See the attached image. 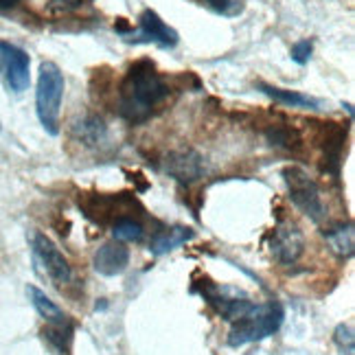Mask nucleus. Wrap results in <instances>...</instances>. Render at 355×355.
Wrapping results in <instances>:
<instances>
[{
    "label": "nucleus",
    "mask_w": 355,
    "mask_h": 355,
    "mask_svg": "<svg viewBox=\"0 0 355 355\" xmlns=\"http://www.w3.org/2000/svg\"><path fill=\"white\" fill-rule=\"evenodd\" d=\"M112 235L116 241H141L145 230L139 222H134V220H116L112 226Z\"/></svg>",
    "instance_id": "obj_17"
},
{
    "label": "nucleus",
    "mask_w": 355,
    "mask_h": 355,
    "mask_svg": "<svg viewBox=\"0 0 355 355\" xmlns=\"http://www.w3.org/2000/svg\"><path fill=\"white\" fill-rule=\"evenodd\" d=\"M283 322V307L279 303L252 305L239 320L233 322L228 336L230 347H243L250 343H259L275 334Z\"/></svg>",
    "instance_id": "obj_3"
},
{
    "label": "nucleus",
    "mask_w": 355,
    "mask_h": 355,
    "mask_svg": "<svg viewBox=\"0 0 355 355\" xmlns=\"http://www.w3.org/2000/svg\"><path fill=\"white\" fill-rule=\"evenodd\" d=\"M257 90H261L263 94H268L270 99H275L277 103L288 105V107H307V110H318V107H320V101H318V99H313V97H309V94L296 92V90L277 88V86L263 84V81H259V84H257Z\"/></svg>",
    "instance_id": "obj_11"
},
{
    "label": "nucleus",
    "mask_w": 355,
    "mask_h": 355,
    "mask_svg": "<svg viewBox=\"0 0 355 355\" xmlns=\"http://www.w3.org/2000/svg\"><path fill=\"white\" fill-rule=\"evenodd\" d=\"M165 171L173 180L191 184L200 180L204 175V158L193 152V149H180V152H171L165 160Z\"/></svg>",
    "instance_id": "obj_9"
},
{
    "label": "nucleus",
    "mask_w": 355,
    "mask_h": 355,
    "mask_svg": "<svg viewBox=\"0 0 355 355\" xmlns=\"http://www.w3.org/2000/svg\"><path fill=\"white\" fill-rule=\"evenodd\" d=\"M327 241H329L331 250L340 257H351L353 254V226L351 224H340L331 230H327Z\"/></svg>",
    "instance_id": "obj_15"
},
{
    "label": "nucleus",
    "mask_w": 355,
    "mask_h": 355,
    "mask_svg": "<svg viewBox=\"0 0 355 355\" xmlns=\"http://www.w3.org/2000/svg\"><path fill=\"white\" fill-rule=\"evenodd\" d=\"M305 250V237L300 233V228L292 222H281L275 230H272L270 239V252L279 263L290 266L298 261L300 254Z\"/></svg>",
    "instance_id": "obj_8"
},
{
    "label": "nucleus",
    "mask_w": 355,
    "mask_h": 355,
    "mask_svg": "<svg viewBox=\"0 0 355 355\" xmlns=\"http://www.w3.org/2000/svg\"><path fill=\"white\" fill-rule=\"evenodd\" d=\"M311 51H313V44H311V40H300V42H296L290 51V55L292 60L298 64V66H305L311 58Z\"/></svg>",
    "instance_id": "obj_19"
},
{
    "label": "nucleus",
    "mask_w": 355,
    "mask_h": 355,
    "mask_svg": "<svg viewBox=\"0 0 355 355\" xmlns=\"http://www.w3.org/2000/svg\"><path fill=\"white\" fill-rule=\"evenodd\" d=\"M193 237L189 228H182V226H175V228H169V230H162L158 233L154 239H152V252L154 254H167L171 250H175L178 245H182L184 241H189Z\"/></svg>",
    "instance_id": "obj_14"
},
{
    "label": "nucleus",
    "mask_w": 355,
    "mask_h": 355,
    "mask_svg": "<svg viewBox=\"0 0 355 355\" xmlns=\"http://www.w3.org/2000/svg\"><path fill=\"white\" fill-rule=\"evenodd\" d=\"M207 5L222 16H235L237 13V0H207Z\"/></svg>",
    "instance_id": "obj_20"
},
{
    "label": "nucleus",
    "mask_w": 355,
    "mask_h": 355,
    "mask_svg": "<svg viewBox=\"0 0 355 355\" xmlns=\"http://www.w3.org/2000/svg\"><path fill=\"white\" fill-rule=\"evenodd\" d=\"M64 73L55 62H42L35 88V112L46 134H60V107L64 97Z\"/></svg>",
    "instance_id": "obj_2"
},
{
    "label": "nucleus",
    "mask_w": 355,
    "mask_h": 355,
    "mask_svg": "<svg viewBox=\"0 0 355 355\" xmlns=\"http://www.w3.org/2000/svg\"><path fill=\"white\" fill-rule=\"evenodd\" d=\"M29 66H31L29 55L22 49L0 40V68H3L5 79L13 92H24L29 88L31 81Z\"/></svg>",
    "instance_id": "obj_7"
},
{
    "label": "nucleus",
    "mask_w": 355,
    "mask_h": 355,
    "mask_svg": "<svg viewBox=\"0 0 355 355\" xmlns=\"http://www.w3.org/2000/svg\"><path fill=\"white\" fill-rule=\"evenodd\" d=\"M33 252H35V259L40 261V266L44 268L46 277L53 281V285L66 288V285L73 281L71 263L66 261V257L60 252L58 245L53 243L46 235H42V233L33 235Z\"/></svg>",
    "instance_id": "obj_6"
},
{
    "label": "nucleus",
    "mask_w": 355,
    "mask_h": 355,
    "mask_svg": "<svg viewBox=\"0 0 355 355\" xmlns=\"http://www.w3.org/2000/svg\"><path fill=\"white\" fill-rule=\"evenodd\" d=\"M283 180L288 184L294 207H298L307 217H311L313 222H320L324 217V204H322L320 189L309 178V173L300 167H285Z\"/></svg>",
    "instance_id": "obj_4"
},
{
    "label": "nucleus",
    "mask_w": 355,
    "mask_h": 355,
    "mask_svg": "<svg viewBox=\"0 0 355 355\" xmlns=\"http://www.w3.org/2000/svg\"><path fill=\"white\" fill-rule=\"evenodd\" d=\"M268 141L277 147H285V149H300L303 147V139H300V134L292 128H285V125H277V128H270L266 132Z\"/></svg>",
    "instance_id": "obj_16"
},
{
    "label": "nucleus",
    "mask_w": 355,
    "mask_h": 355,
    "mask_svg": "<svg viewBox=\"0 0 355 355\" xmlns=\"http://www.w3.org/2000/svg\"><path fill=\"white\" fill-rule=\"evenodd\" d=\"M73 134H75V139H79L86 145H99L105 141L107 130H105V123L99 116H84L81 121L73 123Z\"/></svg>",
    "instance_id": "obj_13"
},
{
    "label": "nucleus",
    "mask_w": 355,
    "mask_h": 355,
    "mask_svg": "<svg viewBox=\"0 0 355 355\" xmlns=\"http://www.w3.org/2000/svg\"><path fill=\"white\" fill-rule=\"evenodd\" d=\"M94 270L103 277H116L130 263V250L121 241H107L94 252Z\"/></svg>",
    "instance_id": "obj_10"
},
{
    "label": "nucleus",
    "mask_w": 355,
    "mask_h": 355,
    "mask_svg": "<svg viewBox=\"0 0 355 355\" xmlns=\"http://www.w3.org/2000/svg\"><path fill=\"white\" fill-rule=\"evenodd\" d=\"M130 44H156L160 49H173L178 44V31L162 20L154 9H145L139 16V29L123 35Z\"/></svg>",
    "instance_id": "obj_5"
},
{
    "label": "nucleus",
    "mask_w": 355,
    "mask_h": 355,
    "mask_svg": "<svg viewBox=\"0 0 355 355\" xmlns=\"http://www.w3.org/2000/svg\"><path fill=\"white\" fill-rule=\"evenodd\" d=\"M81 5V0H51V7L58 11H73Z\"/></svg>",
    "instance_id": "obj_21"
},
{
    "label": "nucleus",
    "mask_w": 355,
    "mask_h": 355,
    "mask_svg": "<svg viewBox=\"0 0 355 355\" xmlns=\"http://www.w3.org/2000/svg\"><path fill=\"white\" fill-rule=\"evenodd\" d=\"M169 97V84L156 71V64L141 60L128 68L119 84V116L130 123H143Z\"/></svg>",
    "instance_id": "obj_1"
},
{
    "label": "nucleus",
    "mask_w": 355,
    "mask_h": 355,
    "mask_svg": "<svg viewBox=\"0 0 355 355\" xmlns=\"http://www.w3.org/2000/svg\"><path fill=\"white\" fill-rule=\"evenodd\" d=\"M334 343L338 345L340 351H343V355H353L355 353V338H353V329L349 324H338L336 327Z\"/></svg>",
    "instance_id": "obj_18"
},
{
    "label": "nucleus",
    "mask_w": 355,
    "mask_h": 355,
    "mask_svg": "<svg viewBox=\"0 0 355 355\" xmlns=\"http://www.w3.org/2000/svg\"><path fill=\"white\" fill-rule=\"evenodd\" d=\"M18 0H0V7H13Z\"/></svg>",
    "instance_id": "obj_22"
},
{
    "label": "nucleus",
    "mask_w": 355,
    "mask_h": 355,
    "mask_svg": "<svg viewBox=\"0 0 355 355\" xmlns=\"http://www.w3.org/2000/svg\"><path fill=\"white\" fill-rule=\"evenodd\" d=\"M26 296H29V300H31V305L35 307V311L49 324H53V327H64V324H68L66 313L55 303H53V300L42 290H40V288H35V285H29V288H26Z\"/></svg>",
    "instance_id": "obj_12"
}]
</instances>
